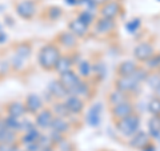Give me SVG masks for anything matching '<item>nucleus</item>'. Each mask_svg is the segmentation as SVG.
I'll use <instances>...</instances> for the list:
<instances>
[{"mask_svg":"<svg viewBox=\"0 0 160 151\" xmlns=\"http://www.w3.org/2000/svg\"><path fill=\"white\" fill-rule=\"evenodd\" d=\"M68 6H71V7H76V6H79V2L80 0H64Z\"/></svg>","mask_w":160,"mask_h":151,"instance_id":"39","label":"nucleus"},{"mask_svg":"<svg viewBox=\"0 0 160 151\" xmlns=\"http://www.w3.org/2000/svg\"><path fill=\"white\" fill-rule=\"evenodd\" d=\"M15 151H27L26 148H20V144L16 146V148H15Z\"/></svg>","mask_w":160,"mask_h":151,"instance_id":"43","label":"nucleus"},{"mask_svg":"<svg viewBox=\"0 0 160 151\" xmlns=\"http://www.w3.org/2000/svg\"><path fill=\"white\" fill-rule=\"evenodd\" d=\"M62 151H68V150H62Z\"/></svg>","mask_w":160,"mask_h":151,"instance_id":"46","label":"nucleus"},{"mask_svg":"<svg viewBox=\"0 0 160 151\" xmlns=\"http://www.w3.org/2000/svg\"><path fill=\"white\" fill-rule=\"evenodd\" d=\"M4 112H6V115L15 118H22L27 114L26 106L22 100H9V102H7L4 104Z\"/></svg>","mask_w":160,"mask_h":151,"instance_id":"16","label":"nucleus"},{"mask_svg":"<svg viewBox=\"0 0 160 151\" xmlns=\"http://www.w3.org/2000/svg\"><path fill=\"white\" fill-rule=\"evenodd\" d=\"M115 123V127H116L118 131L124 135V137H132L133 134H136L140 128V117L133 112L131 115H128L127 118H123L120 120H116Z\"/></svg>","mask_w":160,"mask_h":151,"instance_id":"2","label":"nucleus"},{"mask_svg":"<svg viewBox=\"0 0 160 151\" xmlns=\"http://www.w3.org/2000/svg\"><path fill=\"white\" fill-rule=\"evenodd\" d=\"M71 128H72V123H71V120H69V118L55 117L49 130H53V131H58L60 134L67 135V134H69V131H71Z\"/></svg>","mask_w":160,"mask_h":151,"instance_id":"20","label":"nucleus"},{"mask_svg":"<svg viewBox=\"0 0 160 151\" xmlns=\"http://www.w3.org/2000/svg\"><path fill=\"white\" fill-rule=\"evenodd\" d=\"M19 133L13 131V130L7 128L3 126L0 128V143H7V144H19Z\"/></svg>","mask_w":160,"mask_h":151,"instance_id":"25","label":"nucleus"},{"mask_svg":"<svg viewBox=\"0 0 160 151\" xmlns=\"http://www.w3.org/2000/svg\"><path fill=\"white\" fill-rule=\"evenodd\" d=\"M67 29H69L75 36H78L79 39H86L89 34L92 32L91 27H88L87 24H84L83 22H80L78 18H75L72 20H69L67 24Z\"/></svg>","mask_w":160,"mask_h":151,"instance_id":"13","label":"nucleus"},{"mask_svg":"<svg viewBox=\"0 0 160 151\" xmlns=\"http://www.w3.org/2000/svg\"><path fill=\"white\" fill-rule=\"evenodd\" d=\"M24 148H26L27 151H42V146H40L38 142H35V143H31V144L26 146Z\"/></svg>","mask_w":160,"mask_h":151,"instance_id":"37","label":"nucleus"},{"mask_svg":"<svg viewBox=\"0 0 160 151\" xmlns=\"http://www.w3.org/2000/svg\"><path fill=\"white\" fill-rule=\"evenodd\" d=\"M36 2H42V0H36Z\"/></svg>","mask_w":160,"mask_h":151,"instance_id":"45","label":"nucleus"},{"mask_svg":"<svg viewBox=\"0 0 160 151\" xmlns=\"http://www.w3.org/2000/svg\"><path fill=\"white\" fill-rule=\"evenodd\" d=\"M155 52V47L149 42H140L136 47L133 48V58L139 63H146L149 58H152Z\"/></svg>","mask_w":160,"mask_h":151,"instance_id":"7","label":"nucleus"},{"mask_svg":"<svg viewBox=\"0 0 160 151\" xmlns=\"http://www.w3.org/2000/svg\"><path fill=\"white\" fill-rule=\"evenodd\" d=\"M79 38L75 36V35L69 31V29H66V31H62L60 34L56 35L55 38V42L58 43V46L62 49H67V51H73L75 48L79 46Z\"/></svg>","mask_w":160,"mask_h":151,"instance_id":"6","label":"nucleus"},{"mask_svg":"<svg viewBox=\"0 0 160 151\" xmlns=\"http://www.w3.org/2000/svg\"><path fill=\"white\" fill-rule=\"evenodd\" d=\"M18 144H7V143H0V151H15Z\"/></svg>","mask_w":160,"mask_h":151,"instance_id":"38","label":"nucleus"},{"mask_svg":"<svg viewBox=\"0 0 160 151\" xmlns=\"http://www.w3.org/2000/svg\"><path fill=\"white\" fill-rule=\"evenodd\" d=\"M126 28H127V31H128L129 34H135V32H136L138 29L140 28V19L135 18V19H132V20H129V22L127 23Z\"/></svg>","mask_w":160,"mask_h":151,"instance_id":"36","label":"nucleus"},{"mask_svg":"<svg viewBox=\"0 0 160 151\" xmlns=\"http://www.w3.org/2000/svg\"><path fill=\"white\" fill-rule=\"evenodd\" d=\"M109 112H111L113 122H116V120L127 118L128 115L133 114L135 112V104L131 102V100H127V102H123L118 106H115V107H111L109 108Z\"/></svg>","mask_w":160,"mask_h":151,"instance_id":"10","label":"nucleus"},{"mask_svg":"<svg viewBox=\"0 0 160 151\" xmlns=\"http://www.w3.org/2000/svg\"><path fill=\"white\" fill-rule=\"evenodd\" d=\"M148 75H149V71L146 68V67H143V66H139L138 70L135 71L131 76L135 79V80H138L139 83H143V82H146L147 78H148Z\"/></svg>","mask_w":160,"mask_h":151,"instance_id":"33","label":"nucleus"},{"mask_svg":"<svg viewBox=\"0 0 160 151\" xmlns=\"http://www.w3.org/2000/svg\"><path fill=\"white\" fill-rule=\"evenodd\" d=\"M13 9L18 16L26 22L35 19L39 12L36 0H18L13 3Z\"/></svg>","mask_w":160,"mask_h":151,"instance_id":"3","label":"nucleus"},{"mask_svg":"<svg viewBox=\"0 0 160 151\" xmlns=\"http://www.w3.org/2000/svg\"><path fill=\"white\" fill-rule=\"evenodd\" d=\"M93 2L100 7V6H103V4H106V3H108V2H111V0H93Z\"/></svg>","mask_w":160,"mask_h":151,"instance_id":"40","label":"nucleus"},{"mask_svg":"<svg viewBox=\"0 0 160 151\" xmlns=\"http://www.w3.org/2000/svg\"><path fill=\"white\" fill-rule=\"evenodd\" d=\"M91 29H92V34L96 35V36H100V38L108 36V35H111L116 29V20L98 16L96 22H95Z\"/></svg>","mask_w":160,"mask_h":151,"instance_id":"5","label":"nucleus"},{"mask_svg":"<svg viewBox=\"0 0 160 151\" xmlns=\"http://www.w3.org/2000/svg\"><path fill=\"white\" fill-rule=\"evenodd\" d=\"M153 92H155V96H156V98H160V86H158V87L153 90Z\"/></svg>","mask_w":160,"mask_h":151,"instance_id":"41","label":"nucleus"},{"mask_svg":"<svg viewBox=\"0 0 160 151\" xmlns=\"http://www.w3.org/2000/svg\"><path fill=\"white\" fill-rule=\"evenodd\" d=\"M42 151H53V146H49V147H44V148H42Z\"/></svg>","mask_w":160,"mask_h":151,"instance_id":"42","label":"nucleus"},{"mask_svg":"<svg viewBox=\"0 0 160 151\" xmlns=\"http://www.w3.org/2000/svg\"><path fill=\"white\" fill-rule=\"evenodd\" d=\"M122 11H123V7L119 0H111V2L99 7V16L116 20L122 15Z\"/></svg>","mask_w":160,"mask_h":151,"instance_id":"8","label":"nucleus"},{"mask_svg":"<svg viewBox=\"0 0 160 151\" xmlns=\"http://www.w3.org/2000/svg\"><path fill=\"white\" fill-rule=\"evenodd\" d=\"M149 143H151V137H149V134L140 131V130L136 134H133L132 137H129V142H128V144L131 146L132 148H136V150H143Z\"/></svg>","mask_w":160,"mask_h":151,"instance_id":"18","label":"nucleus"},{"mask_svg":"<svg viewBox=\"0 0 160 151\" xmlns=\"http://www.w3.org/2000/svg\"><path fill=\"white\" fill-rule=\"evenodd\" d=\"M148 111L152 115H159L160 117V98L153 96L148 103Z\"/></svg>","mask_w":160,"mask_h":151,"instance_id":"34","label":"nucleus"},{"mask_svg":"<svg viewBox=\"0 0 160 151\" xmlns=\"http://www.w3.org/2000/svg\"><path fill=\"white\" fill-rule=\"evenodd\" d=\"M51 110L53 111L55 117H64V118H69L71 114H69L67 106L64 104L63 100H55L51 104Z\"/></svg>","mask_w":160,"mask_h":151,"instance_id":"29","label":"nucleus"},{"mask_svg":"<svg viewBox=\"0 0 160 151\" xmlns=\"http://www.w3.org/2000/svg\"><path fill=\"white\" fill-rule=\"evenodd\" d=\"M76 18L80 20V22H83L84 24H87L88 27L92 28V26L98 19V15H96V12L89 11V9H82V11L76 15Z\"/></svg>","mask_w":160,"mask_h":151,"instance_id":"27","label":"nucleus"},{"mask_svg":"<svg viewBox=\"0 0 160 151\" xmlns=\"http://www.w3.org/2000/svg\"><path fill=\"white\" fill-rule=\"evenodd\" d=\"M64 104L67 106L68 111L71 115L76 117V115H80L84 111V107H86V100L82 99L78 95H68V96L63 100Z\"/></svg>","mask_w":160,"mask_h":151,"instance_id":"12","label":"nucleus"},{"mask_svg":"<svg viewBox=\"0 0 160 151\" xmlns=\"http://www.w3.org/2000/svg\"><path fill=\"white\" fill-rule=\"evenodd\" d=\"M24 106H26V111L27 114L29 115H36L40 110L44 108V102L40 95L35 94V92H31L28 94L26 99H24Z\"/></svg>","mask_w":160,"mask_h":151,"instance_id":"11","label":"nucleus"},{"mask_svg":"<svg viewBox=\"0 0 160 151\" xmlns=\"http://www.w3.org/2000/svg\"><path fill=\"white\" fill-rule=\"evenodd\" d=\"M140 84L142 83L135 80L132 76H116L113 80V88H118L129 95H136L142 88Z\"/></svg>","mask_w":160,"mask_h":151,"instance_id":"4","label":"nucleus"},{"mask_svg":"<svg viewBox=\"0 0 160 151\" xmlns=\"http://www.w3.org/2000/svg\"><path fill=\"white\" fill-rule=\"evenodd\" d=\"M32 54V46L31 43L28 42H22V43H18L15 44L13 47V55L15 56H19L24 60H27Z\"/></svg>","mask_w":160,"mask_h":151,"instance_id":"26","label":"nucleus"},{"mask_svg":"<svg viewBox=\"0 0 160 151\" xmlns=\"http://www.w3.org/2000/svg\"><path fill=\"white\" fill-rule=\"evenodd\" d=\"M138 67L139 64L136 60H123L116 67V76H131Z\"/></svg>","mask_w":160,"mask_h":151,"instance_id":"23","label":"nucleus"},{"mask_svg":"<svg viewBox=\"0 0 160 151\" xmlns=\"http://www.w3.org/2000/svg\"><path fill=\"white\" fill-rule=\"evenodd\" d=\"M76 72L80 75L82 79H91L93 76V72H95V67L93 64L89 62L87 59H80L78 60L76 63Z\"/></svg>","mask_w":160,"mask_h":151,"instance_id":"21","label":"nucleus"},{"mask_svg":"<svg viewBox=\"0 0 160 151\" xmlns=\"http://www.w3.org/2000/svg\"><path fill=\"white\" fill-rule=\"evenodd\" d=\"M48 94L56 100H64L69 95L67 88L59 82V79L52 80V82L48 84Z\"/></svg>","mask_w":160,"mask_h":151,"instance_id":"19","label":"nucleus"},{"mask_svg":"<svg viewBox=\"0 0 160 151\" xmlns=\"http://www.w3.org/2000/svg\"><path fill=\"white\" fill-rule=\"evenodd\" d=\"M144 67H146L148 71H152V72L158 71V70L160 68V54L156 52L152 58H149L147 62L144 63Z\"/></svg>","mask_w":160,"mask_h":151,"instance_id":"32","label":"nucleus"},{"mask_svg":"<svg viewBox=\"0 0 160 151\" xmlns=\"http://www.w3.org/2000/svg\"><path fill=\"white\" fill-rule=\"evenodd\" d=\"M100 104H95L93 107H91L88 112V117H87V120L88 123L91 126H98L100 123Z\"/></svg>","mask_w":160,"mask_h":151,"instance_id":"31","label":"nucleus"},{"mask_svg":"<svg viewBox=\"0 0 160 151\" xmlns=\"http://www.w3.org/2000/svg\"><path fill=\"white\" fill-rule=\"evenodd\" d=\"M64 15V9L59 6H48L42 11V18L47 22H58Z\"/></svg>","mask_w":160,"mask_h":151,"instance_id":"24","label":"nucleus"},{"mask_svg":"<svg viewBox=\"0 0 160 151\" xmlns=\"http://www.w3.org/2000/svg\"><path fill=\"white\" fill-rule=\"evenodd\" d=\"M148 130L149 137L153 139L160 138V117L159 115H152V118L148 120Z\"/></svg>","mask_w":160,"mask_h":151,"instance_id":"28","label":"nucleus"},{"mask_svg":"<svg viewBox=\"0 0 160 151\" xmlns=\"http://www.w3.org/2000/svg\"><path fill=\"white\" fill-rule=\"evenodd\" d=\"M158 72H159V74H160V68H159V70H158Z\"/></svg>","mask_w":160,"mask_h":151,"instance_id":"44","label":"nucleus"},{"mask_svg":"<svg viewBox=\"0 0 160 151\" xmlns=\"http://www.w3.org/2000/svg\"><path fill=\"white\" fill-rule=\"evenodd\" d=\"M58 79H59V82L67 88V91L71 94V91L76 87V84L80 82L82 78H80V75L76 72V70H69V71L64 72V74H60Z\"/></svg>","mask_w":160,"mask_h":151,"instance_id":"15","label":"nucleus"},{"mask_svg":"<svg viewBox=\"0 0 160 151\" xmlns=\"http://www.w3.org/2000/svg\"><path fill=\"white\" fill-rule=\"evenodd\" d=\"M53 118H55V114L51 110V107H44L43 110H40V111L35 115L33 122L42 131H46V130L51 128Z\"/></svg>","mask_w":160,"mask_h":151,"instance_id":"9","label":"nucleus"},{"mask_svg":"<svg viewBox=\"0 0 160 151\" xmlns=\"http://www.w3.org/2000/svg\"><path fill=\"white\" fill-rule=\"evenodd\" d=\"M63 49L58 46L56 42L46 43L38 52V64L46 72H52L55 70L59 58L62 56Z\"/></svg>","mask_w":160,"mask_h":151,"instance_id":"1","label":"nucleus"},{"mask_svg":"<svg viewBox=\"0 0 160 151\" xmlns=\"http://www.w3.org/2000/svg\"><path fill=\"white\" fill-rule=\"evenodd\" d=\"M76 62L78 60L75 59L73 54H62V56L59 58L56 66H55L53 72L60 75V74H64V72L69 71V70H73Z\"/></svg>","mask_w":160,"mask_h":151,"instance_id":"14","label":"nucleus"},{"mask_svg":"<svg viewBox=\"0 0 160 151\" xmlns=\"http://www.w3.org/2000/svg\"><path fill=\"white\" fill-rule=\"evenodd\" d=\"M127 100H131V95L120 91L118 88H113L112 91H109L107 95V103L109 106V108L115 107V106H118L123 102H127Z\"/></svg>","mask_w":160,"mask_h":151,"instance_id":"22","label":"nucleus"},{"mask_svg":"<svg viewBox=\"0 0 160 151\" xmlns=\"http://www.w3.org/2000/svg\"><path fill=\"white\" fill-rule=\"evenodd\" d=\"M72 95H78L82 99H84L87 102L89 98H92V86L89 83V79H80V82L76 84L72 91H71ZM69 94V95H71Z\"/></svg>","mask_w":160,"mask_h":151,"instance_id":"17","label":"nucleus"},{"mask_svg":"<svg viewBox=\"0 0 160 151\" xmlns=\"http://www.w3.org/2000/svg\"><path fill=\"white\" fill-rule=\"evenodd\" d=\"M146 83L151 87L152 90H155L158 87V86H160V74L159 72H152L148 75V78L146 80Z\"/></svg>","mask_w":160,"mask_h":151,"instance_id":"35","label":"nucleus"},{"mask_svg":"<svg viewBox=\"0 0 160 151\" xmlns=\"http://www.w3.org/2000/svg\"><path fill=\"white\" fill-rule=\"evenodd\" d=\"M22 118H15V117H9V115H4L3 120H4V126L9 130H13L16 133L22 131Z\"/></svg>","mask_w":160,"mask_h":151,"instance_id":"30","label":"nucleus"}]
</instances>
